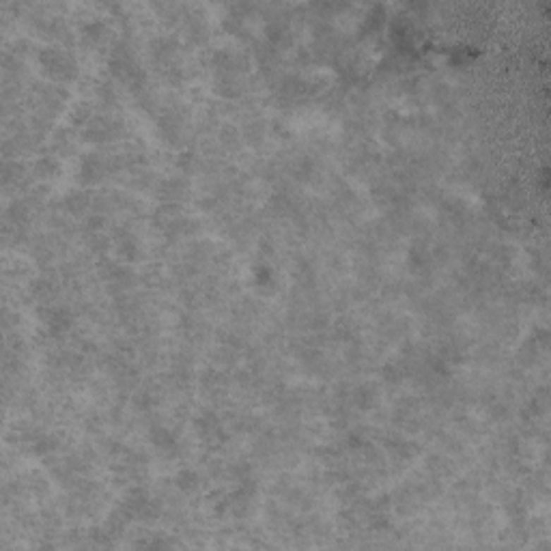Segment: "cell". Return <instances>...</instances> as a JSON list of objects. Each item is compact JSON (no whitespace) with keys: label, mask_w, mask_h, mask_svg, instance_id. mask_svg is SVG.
<instances>
[{"label":"cell","mask_w":551,"mask_h":551,"mask_svg":"<svg viewBox=\"0 0 551 551\" xmlns=\"http://www.w3.org/2000/svg\"><path fill=\"white\" fill-rule=\"evenodd\" d=\"M37 63L44 71V75H48L54 82H71L78 75V63L75 56L63 48H44L37 52Z\"/></svg>","instance_id":"6da1fadb"},{"label":"cell","mask_w":551,"mask_h":551,"mask_svg":"<svg viewBox=\"0 0 551 551\" xmlns=\"http://www.w3.org/2000/svg\"><path fill=\"white\" fill-rule=\"evenodd\" d=\"M108 173H112V159L110 155H102V153H87L82 157L80 166H78V181L80 186H95L99 183Z\"/></svg>","instance_id":"7a4b0ae2"},{"label":"cell","mask_w":551,"mask_h":551,"mask_svg":"<svg viewBox=\"0 0 551 551\" xmlns=\"http://www.w3.org/2000/svg\"><path fill=\"white\" fill-rule=\"evenodd\" d=\"M123 132V125L110 116H93L82 130V140L91 143V145H104V143H112L119 138V134Z\"/></svg>","instance_id":"3957f363"},{"label":"cell","mask_w":551,"mask_h":551,"mask_svg":"<svg viewBox=\"0 0 551 551\" xmlns=\"http://www.w3.org/2000/svg\"><path fill=\"white\" fill-rule=\"evenodd\" d=\"M37 315H39L41 323H44L46 334L52 336V338L67 334L73 325V315L65 306H46L44 304V306H39Z\"/></svg>","instance_id":"277c9868"},{"label":"cell","mask_w":551,"mask_h":551,"mask_svg":"<svg viewBox=\"0 0 551 551\" xmlns=\"http://www.w3.org/2000/svg\"><path fill=\"white\" fill-rule=\"evenodd\" d=\"M102 278L116 291H127L136 284V274L127 265H121L116 261L102 263Z\"/></svg>","instance_id":"5b68a950"},{"label":"cell","mask_w":551,"mask_h":551,"mask_svg":"<svg viewBox=\"0 0 551 551\" xmlns=\"http://www.w3.org/2000/svg\"><path fill=\"white\" fill-rule=\"evenodd\" d=\"M155 196L162 202H173L179 205L186 196H188V181L181 177H171V179H164L157 183L155 188Z\"/></svg>","instance_id":"8992f818"},{"label":"cell","mask_w":551,"mask_h":551,"mask_svg":"<svg viewBox=\"0 0 551 551\" xmlns=\"http://www.w3.org/2000/svg\"><path fill=\"white\" fill-rule=\"evenodd\" d=\"M149 442H151V446H153L159 454H164V456H173V454H177V450H179L177 435H175L171 429L159 427V425L151 429Z\"/></svg>","instance_id":"52a82bcc"},{"label":"cell","mask_w":551,"mask_h":551,"mask_svg":"<svg viewBox=\"0 0 551 551\" xmlns=\"http://www.w3.org/2000/svg\"><path fill=\"white\" fill-rule=\"evenodd\" d=\"M114 248H116V257L127 261V263L138 261V257H140V246L130 231H116Z\"/></svg>","instance_id":"ba28073f"},{"label":"cell","mask_w":551,"mask_h":551,"mask_svg":"<svg viewBox=\"0 0 551 551\" xmlns=\"http://www.w3.org/2000/svg\"><path fill=\"white\" fill-rule=\"evenodd\" d=\"M196 431L205 442H220L222 440V422L211 411H205L196 418Z\"/></svg>","instance_id":"9c48e42d"},{"label":"cell","mask_w":551,"mask_h":551,"mask_svg":"<svg viewBox=\"0 0 551 551\" xmlns=\"http://www.w3.org/2000/svg\"><path fill=\"white\" fill-rule=\"evenodd\" d=\"M91 205H93V198L87 190H75V192L67 194L63 200L65 211L71 216H84L91 209Z\"/></svg>","instance_id":"30bf717a"},{"label":"cell","mask_w":551,"mask_h":551,"mask_svg":"<svg viewBox=\"0 0 551 551\" xmlns=\"http://www.w3.org/2000/svg\"><path fill=\"white\" fill-rule=\"evenodd\" d=\"M80 32H82L84 44H89V46H93V48L102 46L104 41L108 39V35H110L108 26H106L102 20H91V22H87V24H82Z\"/></svg>","instance_id":"8fae6325"},{"label":"cell","mask_w":551,"mask_h":551,"mask_svg":"<svg viewBox=\"0 0 551 551\" xmlns=\"http://www.w3.org/2000/svg\"><path fill=\"white\" fill-rule=\"evenodd\" d=\"M214 91L226 99H233V97H239L243 87L237 75H231V73H218L216 80H214Z\"/></svg>","instance_id":"7c38bea8"},{"label":"cell","mask_w":551,"mask_h":551,"mask_svg":"<svg viewBox=\"0 0 551 551\" xmlns=\"http://www.w3.org/2000/svg\"><path fill=\"white\" fill-rule=\"evenodd\" d=\"M59 171H61L59 159L52 157V155H41V157H37L35 164H32V175H35L37 179H41V181L54 179V177L59 175Z\"/></svg>","instance_id":"4fadbf2b"},{"label":"cell","mask_w":551,"mask_h":551,"mask_svg":"<svg viewBox=\"0 0 551 551\" xmlns=\"http://www.w3.org/2000/svg\"><path fill=\"white\" fill-rule=\"evenodd\" d=\"M26 173H24V166L18 164V162H11V159H5V166H3V183L5 188H18L22 181H24Z\"/></svg>","instance_id":"5bb4252c"},{"label":"cell","mask_w":551,"mask_h":551,"mask_svg":"<svg viewBox=\"0 0 551 551\" xmlns=\"http://www.w3.org/2000/svg\"><path fill=\"white\" fill-rule=\"evenodd\" d=\"M30 291H32V295L39 300V302H50L52 300V295H54V291H56V286H54V282L50 280V278H37L32 284H30Z\"/></svg>","instance_id":"9a60e30c"},{"label":"cell","mask_w":551,"mask_h":551,"mask_svg":"<svg viewBox=\"0 0 551 551\" xmlns=\"http://www.w3.org/2000/svg\"><path fill=\"white\" fill-rule=\"evenodd\" d=\"M175 487L183 493H194L200 487V478L194 470H181L175 476Z\"/></svg>","instance_id":"2e32d148"},{"label":"cell","mask_w":551,"mask_h":551,"mask_svg":"<svg viewBox=\"0 0 551 551\" xmlns=\"http://www.w3.org/2000/svg\"><path fill=\"white\" fill-rule=\"evenodd\" d=\"M377 396H375V390L370 386H360L356 392H353V403L360 407V409H370L375 405Z\"/></svg>","instance_id":"e0dca14e"}]
</instances>
